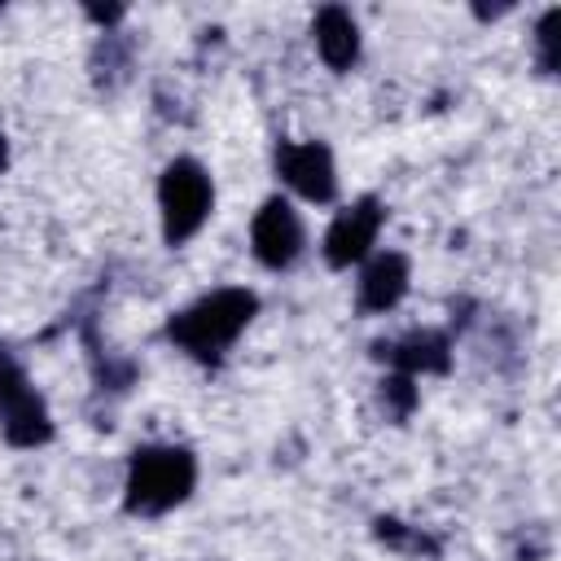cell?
Returning a JSON list of instances; mask_svg holds the SVG:
<instances>
[{
  "label": "cell",
  "instance_id": "obj_4",
  "mask_svg": "<svg viewBox=\"0 0 561 561\" xmlns=\"http://www.w3.org/2000/svg\"><path fill=\"white\" fill-rule=\"evenodd\" d=\"M0 430L13 447H44L53 438V416L9 346H0Z\"/></svg>",
  "mask_w": 561,
  "mask_h": 561
},
{
  "label": "cell",
  "instance_id": "obj_11",
  "mask_svg": "<svg viewBox=\"0 0 561 561\" xmlns=\"http://www.w3.org/2000/svg\"><path fill=\"white\" fill-rule=\"evenodd\" d=\"M127 70H131V39L105 31L101 44H96V53H92V79L101 88H118L127 79Z\"/></svg>",
  "mask_w": 561,
  "mask_h": 561
},
{
  "label": "cell",
  "instance_id": "obj_6",
  "mask_svg": "<svg viewBox=\"0 0 561 561\" xmlns=\"http://www.w3.org/2000/svg\"><path fill=\"white\" fill-rule=\"evenodd\" d=\"M276 171L280 180L302 193L307 202H333L337 197V171L333 153L320 140H280L276 145Z\"/></svg>",
  "mask_w": 561,
  "mask_h": 561
},
{
  "label": "cell",
  "instance_id": "obj_2",
  "mask_svg": "<svg viewBox=\"0 0 561 561\" xmlns=\"http://www.w3.org/2000/svg\"><path fill=\"white\" fill-rule=\"evenodd\" d=\"M197 486V460L188 447L162 443V447H136L127 460L123 504L136 517H162L175 504H184Z\"/></svg>",
  "mask_w": 561,
  "mask_h": 561
},
{
  "label": "cell",
  "instance_id": "obj_3",
  "mask_svg": "<svg viewBox=\"0 0 561 561\" xmlns=\"http://www.w3.org/2000/svg\"><path fill=\"white\" fill-rule=\"evenodd\" d=\"M210 206H215V188H210L206 167L193 158L167 162L158 180V210H162V241L171 250L202 232V224L210 219Z\"/></svg>",
  "mask_w": 561,
  "mask_h": 561
},
{
  "label": "cell",
  "instance_id": "obj_16",
  "mask_svg": "<svg viewBox=\"0 0 561 561\" xmlns=\"http://www.w3.org/2000/svg\"><path fill=\"white\" fill-rule=\"evenodd\" d=\"M9 167V140H4V131H0V171Z\"/></svg>",
  "mask_w": 561,
  "mask_h": 561
},
{
  "label": "cell",
  "instance_id": "obj_5",
  "mask_svg": "<svg viewBox=\"0 0 561 561\" xmlns=\"http://www.w3.org/2000/svg\"><path fill=\"white\" fill-rule=\"evenodd\" d=\"M302 241H307V237H302L298 210H294L285 197H267V202L259 206L254 224H250V250H254V259H259L263 267H272V272H285V267L298 263Z\"/></svg>",
  "mask_w": 561,
  "mask_h": 561
},
{
  "label": "cell",
  "instance_id": "obj_7",
  "mask_svg": "<svg viewBox=\"0 0 561 561\" xmlns=\"http://www.w3.org/2000/svg\"><path fill=\"white\" fill-rule=\"evenodd\" d=\"M381 224H386V206H381L377 197L351 202V206L329 224V232H324V259H329V267H351V263H359V259L373 250Z\"/></svg>",
  "mask_w": 561,
  "mask_h": 561
},
{
  "label": "cell",
  "instance_id": "obj_1",
  "mask_svg": "<svg viewBox=\"0 0 561 561\" xmlns=\"http://www.w3.org/2000/svg\"><path fill=\"white\" fill-rule=\"evenodd\" d=\"M254 316H259V294L228 285V289H215V294L197 298L193 307L175 311V316L167 320V337H171L184 355H193L197 364H210V368H215V364L224 359V351L241 337V329H245Z\"/></svg>",
  "mask_w": 561,
  "mask_h": 561
},
{
  "label": "cell",
  "instance_id": "obj_13",
  "mask_svg": "<svg viewBox=\"0 0 561 561\" xmlns=\"http://www.w3.org/2000/svg\"><path fill=\"white\" fill-rule=\"evenodd\" d=\"M557 31H561V9H548L535 26V53H539V75H557Z\"/></svg>",
  "mask_w": 561,
  "mask_h": 561
},
{
  "label": "cell",
  "instance_id": "obj_15",
  "mask_svg": "<svg viewBox=\"0 0 561 561\" xmlns=\"http://www.w3.org/2000/svg\"><path fill=\"white\" fill-rule=\"evenodd\" d=\"M88 18L101 22V26H114V22L123 18V9H118V4H88Z\"/></svg>",
  "mask_w": 561,
  "mask_h": 561
},
{
  "label": "cell",
  "instance_id": "obj_9",
  "mask_svg": "<svg viewBox=\"0 0 561 561\" xmlns=\"http://www.w3.org/2000/svg\"><path fill=\"white\" fill-rule=\"evenodd\" d=\"M408 259L403 254H394V250H386V254H377L368 267H364V276H359V311H368V316H386V311H394L399 307V298L408 294Z\"/></svg>",
  "mask_w": 561,
  "mask_h": 561
},
{
  "label": "cell",
  "instance_id": "obj_10",
  "mask_svg": "<svg viewBox=\"0 0 561 561\" xmlns=\"http://www.w3.org/2000/svg\"><path fill=\"white\" fill-rule=\"evenodd\" d=\"M311 35H316V48L329 70H351L359 61V22L351 18V9L324 4L311 22Z\"/></svg>",
  "mask_w": 561,
  "mask_h": 561
},
{
  "label": "cell",
  "instance_id": "obj_14",
  "mask_svg": "<svg viewBox=\"0 0 561 561\" xmlns=\"http://www.w3.org/2000/svg\"><path fill=\"white\" fill-rule=\"evenodd\" d=\"M381 408H386L394 421L412 416V408H416V386H412V377H403V373L386 377V381H381Z\"/></svg>",
  "mask_w": 561,
  "mask_h": 561
},
{
  "label": "cell",
  "instance_id": "obj_8",
  "mask_svg": "<svg viewBox=\"0 0 561 561\" xmlns=\"http://www.w3.org/2000/svg\"><path fill=\"white\" fill-rule=\"evenodd\" d=\"M373 355L394 364L403 377H425V373H447L451 368V337L443 329H408L399 337L373 342Z\"/></svg>",
  "mask_w": 561,
  "mask_h": 561
},
{
  "label": "cell",
  "instance_id": "obj_12",
  "mask_svg": "<svg viewBox=\"0 0 561 561\" xmlns=\"http://www.w3.org/2000/svg\"><path fill=\"white\" fill-rule=\"evenodd\" d=\"M373 535H377L386 548H394V552L438 557V539H430V535H425V530H416V526H403L399 517H377V522H373Z\"/></svg>",
  "mask_w": 561,
  "mask_h": 561
}]
</instances>
